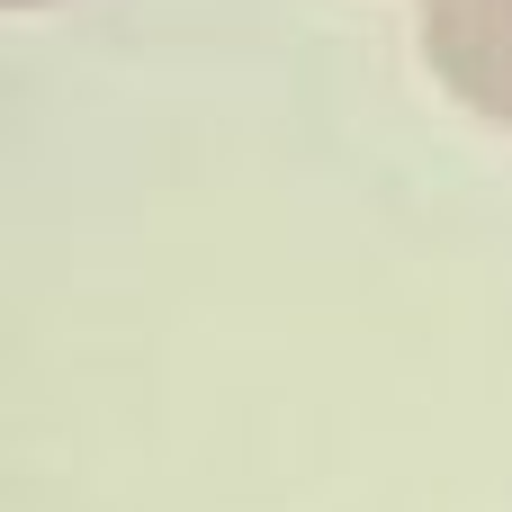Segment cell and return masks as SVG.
Listing matches in <instances>:
<instances>
[{
  "instance_id": "obj_1",
  "label": "cell",
  "mask_w": 512,
  "mask_h": 512,
  "mask_svg": "<svg viewBox=\"0 0 512 512\" xmlns=\"http://www.w3.org/2000/svg\"><path fill=\"white\" fill-rule=\"evenodd\" d=\"M423 63L432 81L512 135V0H423Z\"/></svg>"
},
{
  "instance_id": "obj_2",
  "label": "cell",
  "mask_w": 512,
  "mask_h": 512,
  "mask_svg": "<svg viewBox=\"0 0 512 512\" xmlns=\"http://www.w3.org/2000/svg\"><path fill=\"white\" fill-rule=\"evenodd\" d=\"M9 9H45V0H9Z\"/></svg>"
}]
</instances>
